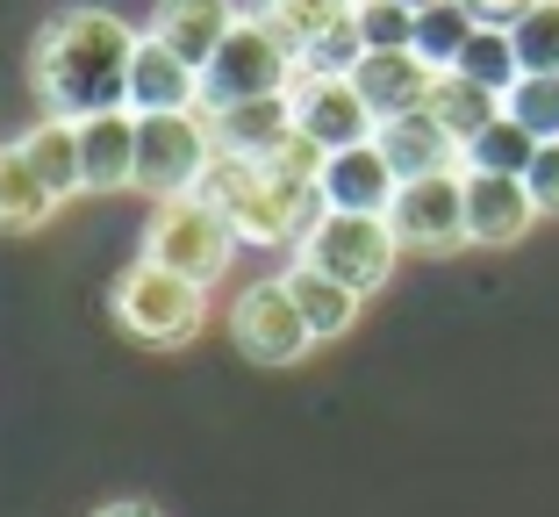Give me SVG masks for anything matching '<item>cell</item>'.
<instances>
[{"label":"cell","instance_id":"cell-28","mask_svg":"<svg viewBox=\"0 0 559 517\" xmlns=\"http://www.w3.org/2000/svg\"><path fill=\"white\" fill-rule=\"evenodd\" d=\"M510 44L524 72H559V0H531L510 22Z\"/></svg>","mask_w":559,"mask_h":517},{"label":"cell","instance_id":"cell-27","mask_svg":"<svg viewBox=\"0 0 559 517\" xmlns=\"http://www.w3.org/2000/svg\"><path fill=\"white\" fill-rule=\"evenodd\" d=\"M502 116H516L538 144H559V72H524L502 94Z\"/></svg>","mask_w":559,"mask_h":517},{"label":"cell","instance_id":"cell-20","mask_svg":"<svg viewBox=\"0 0 559 517\" xmlns=\"http://www.w3.org/2000/svg\"><path fill=\"white\" fill-rule=\"evenodd\" d=\"M280 281H287V295H295L301 324L316 331V345H323V338H345L352 317H359V302H366V295H352L345 281H330V273H316V267H287Z\"/></svg>","mask_w":559,"mask_h":517},{"label":"cell","instance_id":"cell-24","mask_svg":"<svg viewBox=\"0 0 559 517\" xmlns=\"http://www.w3.org/2000/svg\"><path fill=\"white\" fill-rule=\"evenodd\" d=\"M474 30L480 22L466 15V0H438V8H424V15H416V58H424L430 72H452L460 66V50L474 44Z\"/></svg>","mask_w":559,"mask_h":517},{"label":"cell","instance_id":"cell-1","mask_svg":"<svg viewBox=\"0 0 559 517\" xmlns=\"http://www.w3.org/2000/svg\"><path fill=\"white\" fill-rule=\"evenodd\" d=\"M144 36L108 8H66L50 15V30L36 36V94L50 116L94 122L108 108H130V66Z\"/></svg>","mask_w":559,"mask_h":517},{"label":"cell","instance_id":"cell-31","mask_svg":"<svg viewBox=\"0 0 559 517\" xmlns=\"http://www.w3.org/2000/svg\"><path fill=\"white\" fill-rule=\"evenodd\" d=\"M524 187H531V201H538V216H559V144H538Z\"/></svg>","mask_w":559,"mask_h":517},{"label":"cell","instance_id":"cell-15","mask_svg":"<svg viewBox=\"0 0 559 517\" xmlns=\"http://www.w3.org/2000/svg\"><path fill=\"white\" fill-rule=\"evenodd\" d=\"M373 144L388 151V166H395L402 180H424V173H466V166H460V144H452V130H444V122L430 116V108L388 116Z\"/></svg>","mask_w":559,"mask_h":517},{"label":"cell","instance_id":"cell-14","mask_svg":"<svg viewBox=\"0 0 559 517\" xmlns=\"http://www.w3.org/2000/svg\"><path fill=\"white\" fill-rule=\"evenodd\" d=\"M352 86H359V101L388 122V116H409V108H430L438 72H430L416 50H366L359 72H352Z\"/></svg>","mask_w":559,"mask_h":517},{"label":"cell","instance_id":"cell-21","mask_svg":"<svg viewBox=\"0 0 559 517\" xmlns=\"http://www.w3.org/2000/svg\"><path fill=\"white\" fill-rule=\"evenodd\" d=\"M58 195L44 187V173L29 166L22 144H0V231H44Z\"/></svg>","mask_w":559,"mask_h":517},{"label":"cell","instance_id":"cell-13","mask_svg":"<svg viewBox=\"0 0 559 517\" xmlns=\"http://www.w3.org/2000/svg\"><path fill=\"white\" fill-rule=\"evenodd\" d=\"M538 223V201L510 173H466V237L474 245H516Z\"/></svg>","mask_w":559,"mask_h":517},{"label":"cell","instance_id":"cell-12","mask_svg":"<svg viewBox=\"0 0 559 517\" xmlns=\"http://www.w3.org/2000/svg\"><path fill=\"white\" fill-rule=\"evenodd\" d=\"M237 8L230 0H158V15H151V44H165L173 58H187L194 72H209V58L223 50V36L237 30Z\"/></svg>","mask_w":559,"mask_h":517},{"label":"cell","instance_id":"cell-32","mask_svg":"<svg viewBox=\"0 0 559 517\" xmlns=\"http://www.w3.org/2000/svg\"><path fill=\"white\" fill-rule=\"evenodd\" d=\"M524 8H531V0H466V15L488 22V30H510V22L524 15Z\"/></svg>","mask_w":559,"mask_h":517},{"label":"cell","instance_id":"cell-25","mask_svg":"<svg viewBox=\"0 0 559 517\" xmlns=\"http://www.w3.org/2000/svg\"><path fill=\"white\" fill-rule=\"evenodd\" d=\"M452 72H466L474 86H488V94H510L516 80H524V66H516V44H510V30H488L480 22L474 30V44L460 50V66Z\"/></svg>","mask_w":559,"mask_h":517},{"label":"cell","instance_id":"cell-16","mask_svg":"<svg viewBox=\"0 0 559 517\" xmlns=\"http://www.w3.org/2000/svg\"><path fill=\"white\" fill-rule=\"evenodd\" d=\"M173 108H201V72L144 36L130 66V116H173Z\"/></svg>","mask_w":559,"mask_h":517},{"label":"cell","instance_id":"cell-11","mask_svg":"<svg viewBox=\"0 0 559 517\" xmlns=\"http://www.w3.org/2000/svg\"><path fill=\"white\" fill-rule=\"evenodd\" d=\"M395 187H402V173L388 166V151L352 144V151H330L323 158L316 195H323V209H337V216H388V209H395Z\"/></svg>","mask_w":559,"mask_h":517},{"label":"cell","instance_id":"cell-23","mask_svg":"<svg viewBox=\"0 0 559 517\" xmlns=\"http://www.w3.org/2000/svg\"><path fill=\"white\" fill-rule=\"evenodd\" d=\"M531 158H538V137H531L516 116H495L488 130H480L474 144L460 151V166H466V173H510V180H524Z\"/></svg>","mask_w":559,"mask_h":517},{"label":"cell","instance_id":"cell-6","mask_svg":"<svg viewBox=\"0 0 559 517\" xmlns=\"http://www.w3.org/2000/svg\"><path fill=\"white\" fill-rule=\"evenodd\" d=\"M108 302H116V324L136 345H187V338L201 331V317H209L201 287L180 281V273H165V267H151V259H136Z\"/></svg>","mask_w":559,"mask_h":517},{"label":"cell","instance_id":"cell-22","mask_svg":"<svg viewBox=\"0 0 559 517\" xmlns=\"http://www.w3.org/2000/svg\"><path fill=\"white\" fill-rule=\"evenodd\" d=\"M430 116L452 130V144H474L480 130H488L495 116H502V94H488V86H474L466 72H438V86H430Z\"/></svg>","mask_w":559,"mask_h":517},{"label":"cell","instance_id":"cell-19","mask_svg":"<svg viewBox=\"0 0 559 517\" xmlns=\"http://www.w3.org/2000/svg\"><path fill=\"white\" fill-rule=\"evenodd\" d=\"M22 151H29V166L44 173V187L58 201H72V195H86V158H80V122H66V116H44L29 137H22Z\"/></svg>","mask_w":559,"mask_h":517},{"label":"cell","instance_id":"cell-3","mask_svg":"<svg viewBox=\"0 0 559 517\" xmlns=\"http://www.w3.org/2000/svg\"><path fill=\"white\" fill-rule=\"evenodd\" d=\"M295 80H301V50L265 15H245L223 36V50L209 58V72H201V108H237V101L295 94Z\"/></svg>","mask_w":559,"mask_h":517},{"label":"cell","instance_id":"cell-4","mask_svg":"<svg viewBox=\"0 0 559 517\" xmlns=\"http://www.w3.org/2000/svg\"><path fill=\"white\" fill-rule=\"evenodd\" d=\"M223 158L209 108H173V116H136V187L151 201L201 195L209 166Z\"/></svg>","mask_w":559,"mask_h":517},{"label":"cell","instance_id":"cell-33","mask_svg":"<svg viewBox=\"0 0 559 517\" xmlns=\"http://www.w3.org/2000/svg\"><path fill=\"white\" fill-rule=\"evenodd\" d=\"M94 517H158V510H151V503H136V496H122V503H100Z\"/></svg>","mask_w":559,"mask_h":517},{"label":"cell","instance_id":"cell-29","mask_svg":"<svg viewBox=\"0 0 559 517\" xmlns=\"http://www.w3.org/2000/svg\"><path fill=\"white\" fill-rule=\"evenodd\" d=\"M352 22H359L366 50H409L416 44V8H402V0H359Z\"/></svg>","mask_w":559,"mask_h":517},{"label":"cell","instance_id":"cell-30","mask_svg":"<svg viewBox=\"0 0 559 517\" xmlns=\"http://www.w3.org/2000/svg\"><path fill=\"white\" fill-rule=\"evenodd\" d=\"M359 58H366L359 22H337L330 36H316V44L301 50V72H309V80H352V72H359Z\"/></svg>","mask_w":559,"mask_h":517},{"label":"cell","instance_id":"cell-9","mask_svg":"<svg viewBox=\"0 0 559 517\" xmlns=\"http://www.w3.org/2000/svg\"><path fill=\"white\" fill-rule=\"evenodd\" d=\"M230 338H237V352H245V360H259V367H287V360H301V352L316 345V331L301 324V309H295V295H287V281H280V273L237 295Z\"/></svg>","mask_w":559,"mask_h":517},{"label":"cell","instance_id":"cell-26","mask_svg":"<svg viewBox=\"0 0 559 517\" xmlns=\"http://www.w3.org/2000/svg\"><path fill=\"white\" fill-rule=\"evenodd\" d=\"M352 8H359V0H265V22H273L295 50H309L316 36H330L337 22H352Z\"/></svg>","mask_w":559,"mask_h":517},{"label":"cell","instance_id":"cell-5","mask_svg":"<svg viewBox=\"0 0 559 517\" xmlns=\"http://www.w3.org/2000/svg\"><path fill=\"white\" fill-rule=\"evenodd\" d=\"M230 251H237V231H230V216H223L215 201H201V195L158 201L151 237H144V259H151V267H165V273H180V281L209 287L215 273L230 267Z\"/></svg>","mask_w":559,"mask_h":517},{"label":"cell","instance_id":"cell-10","mask_svg":"<svg viewBox=\"0 0 559 517\" xmlns=\"http://www.w3.org/2000/svg\"><path fill=\"white\" fill-rule=\"evenodd\" d=\"M287 101H295V130L316 137L323 151H352V144H373L380 137V116L359 101L352 80H309V72H301Z\"/></svg>","mask_w":559,"mask_h":517},{"label":"cell","instance_id":"cell-8","mask_svg":"<svg viewBox=\"0 0 559 517\" xmlns=\"http://www.w3.org/2000/svg\"><path fill=\"white\" fill-rule=\"evenodd\" d=\"M388 223H395L402 251H460V245H474V237H466V173L402 180Z\"/></svg>","mask_w":559,"mask_h":517},{"label":"cell","instance_id":"cell-2","mask_svg":"<svg viewBox=\"0 0 559 517\" xmlns=\"http://www.w3.org/2000/svg\"><path fill=\"white\" fill-rule=\"evenodd\" d=\"M201 201H215L230 216L237 245H265V251H287V245H309V231L323 223V195L309 180H280L265 158H237L223 151L201 180Z\"/></svg>","mask_w":559,"mask_h":517},{"label":"cell","instance_id":"cell-18","mask_svg":"<svg viewBox=\"0 0 559 517\" xmlns=\"http://www.w3.org/2000/svg\"><path fill=\"white\" fill-rule=\"evenodd\" d=\"M215 122V144L237 151V158H265L280 137L295 130V101L273 94V101H237V108H209Z\"/></svg>","mask_w":559,"mask_h":517},{"label":"cell","instance_id":"cell-34","mask_svg":"<svg viewBox=\"0 0 559 517\" xmlns=\"http://www.w3.org/2000/svg\"><path fill=\"white\" fill-rule=\"evenodd\" d=\"M402 8H416V15H424V8H438V0H402Z\"/></svg>","mask_w":559,"mask_h":517},{"label":"cell","instance_id":"cell-17","mask_svg":"<svg viewBox=\"0 0 559 517\" xmlns=\"http://www.w3.org/2000/svg\"><path fill=\"white\" fill-rule=\"evenodd\" d=\"M80 158H86V195L136 187V116L130 108H108V116L80 122Z\"/></svg>","mask_w":559,"mask_h":517},{"label":"cell","instance_id":"cell-7","mask_svg":"<svg viewBox=\"0 0 559 517\" xmlns=\"http://www.w3.org/2000/svg\"><path fill=\"white\" fill-rule=\"evenodd\" d=\"M395 259H402L395 223L388 216H337V209H323V223H316L309 245H301V267L345 281L352 295H373V287L395 273Z\"/></svg>","mask_w":559,"mask_h":517}]
</instances>
